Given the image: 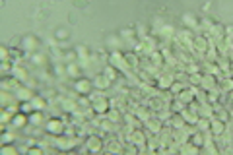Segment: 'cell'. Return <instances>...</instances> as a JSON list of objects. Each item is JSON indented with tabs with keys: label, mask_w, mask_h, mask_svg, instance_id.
<instances>
[{
	"label": "cell",
	"mask_w": 233,
	"mask_h": 155,
	"mask_svg": "<svg viewBox=\"0 0 233 155\" xmlns=\"http://www.w3.org/2000/svg\"><path fill=\"white\" fill-rule=\"evenodd\" d=\"M74 6L76 8H88V2L85 0H74Z\"/></svg>",
	"instance_id": "obj_1"
}]
</instances>
